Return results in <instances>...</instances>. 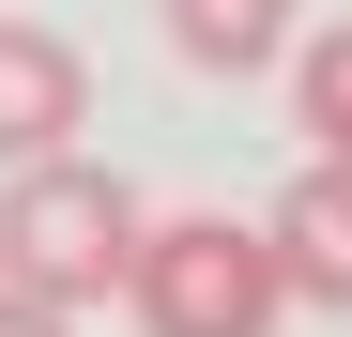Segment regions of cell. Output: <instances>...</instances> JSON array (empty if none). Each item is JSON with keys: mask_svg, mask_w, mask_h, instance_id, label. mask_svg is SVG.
Masks as SVG:
<instances>
[{"mask_svg": "<svg viewBox=\"0 0 352 337\" xmlns=\"http://www.w3.org/2000/svg\"><path fill=\"white\" fill-rule=\"evenodd\" d=\"M123 246H138V184L107 153H31L16 184H0V292H31V307H62L92 322L107 292H123Z\"/></svg>", "mask_w": 352, "mask_h": 337, "instance_id": "1", "label": "cell"}, {"mask_svg": "<svg viewBox=\"0 0 352 337\" xmlns=\"http://www.w3.org/2000/svg\"><path fill=\"white\" fill-rule=\"evenodd\" d=\"M123 307L138 337H276V261L245 215H138V246H123Z\"/></svg>", "mask_w": 352, "mask_h": 337, "instance_id": "2", "label": "cell"}, {"mask_svg": "<svg viewBox=\"0 0 352 337\" xmlns=\"http://www.w3.org/2000/svg\"><path fill=\"white\" fill-rule=\"evenodd\" d=\"M261 261H276V292H291V307H337V322H352V153H307V168L276 184Z\"/></svg>", "mask_w": 352, "mask_h": 337, "instance_id": "3", "label": "cell"}, {"mask_svg": "<svg viewBox=\"0 0 352 337\" xmlns=\"http://www.w3.org/2000/svg\"><path fill=\"white\" fill-rule=\"evenodd\" d=\"M92 123V62L46 16H0V168H31V153H62Z\"/></svg>", "mask_w": 352, "mask_h": 337, "instance_id": "4", "label": "cell"}, {"mask_svg": "<svg viewBox=\"0 0 352 337\" xmlns=\"http://www.w3.org/2000/svg\"><path fill=\"white\" fill-rule=\"evenodd\" d=\"M168 46H184L199 77H276V46H291V0H168Z\"/></svg>", "mask_w": 352, "mask_h": 337, "instance_id": "5", "label": "cell"}, {"mask_svg": "<svg viewBox=\"0 0 352 337\" xmlns=\"http://www.w3.org/2000/svg\"><path fill=\"white\" fill-rule=\"evenodd\" d=\"M291 123H307V153H352V16L337 31H291Z\"/></svg>", "mask_w": 352, "mask_h": 337, "instance_id": "6", "label": "cell"}, {"mask_svg": "<svg viewBox=\"0 0 352 337\" xmlns=\"http://www.w3.org/2000/svg\"><path fill=\"white\" fill-rule=\"evenodd\" d=\"M0 337H77L62 307H31V292H0Z\"/></svg>", "mask_w": 352, "mask_h": 337, "instance_id": "7", "label": "cell"}]
</instances>
